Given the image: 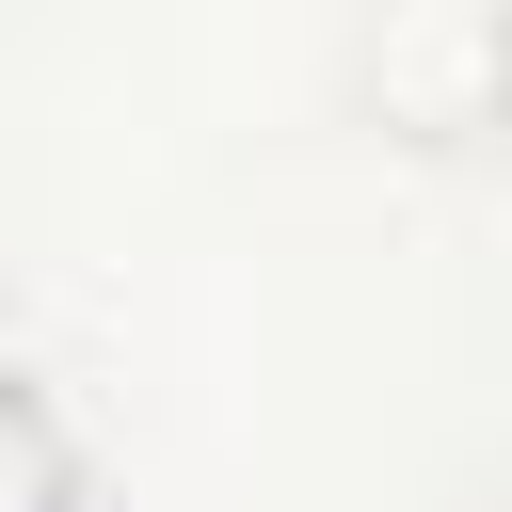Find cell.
<instances>
[{
  "instance_id": "2",
  "label": "cell",
  "mask_w": 512,
  "mask_h": 512,
  "mask_svg": "<svg viewBox=\"0 0 512 512\" xmlns=\"http://www.w3.org/2000/svg\"><path fill=\"white\" fill-rule=\"evenodd\" d=\"M0 512H80V432L48 416V384L0 352Z\"/></svg>"
},
{
  "instance_id": "1",
  "label": "cell",
  "mask_w": 512,
  "mask_h": 512,
  "mask_svg": "<svg viewBox=\"0 0 512 512\" xmlns=\"http://www.w3.org/2000/svg\"><path fill=\"white\" fill-rule=\"evenodd\" d=\"M336 96L400 160H512V0H368Z\"/></svg>"
}]
</instances>
